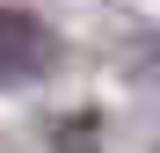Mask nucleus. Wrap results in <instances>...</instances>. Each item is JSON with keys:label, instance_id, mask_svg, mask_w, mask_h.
Segmentation results:
<instances>
[{"label": "nucleus", "instance_id": "f257e3e1", "mask_svg": "<svg viewBox=\"0 0 160 153\" xmlns=\"http://www.w3.org/2000/svg\"><path fill=\"white\" fill-rule=\"evenodd\" d=\"M51 66H58V37H51L37 15L0 8V88H29Z\"/></svg>", "mask_w": 160, "mask_h": 153}, {"label": "nucleus", "instance_id": "f03ea898", "mask_svg": "<svg viewBox=\"0 0 160 153\" xmlns=\"http://www.w3.org/2000/svg\"><path fill=\"white\" fill-rule=\"evenodd\" d=\"M66 153H95V146H88V117H73V124H66Z\"/></svg>", "mask_w": 160, "mask_h": 153}]
</instances>
